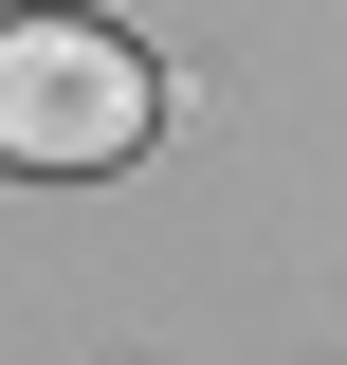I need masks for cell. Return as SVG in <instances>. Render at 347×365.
Wrapping results in <instances>:
<instances>
[{
	"instance_id": "1",
	"label": "cell",
	"mask_w": 347,
	"mask_h": 365,
	"mask_svg": "<svg viewBox=\"0 0 347 365\" xmlns=\"http://www.w3.org/2000/svg\"><path fill=\"white\" fill-rule=\"evenodd\" d=\"M146 110H165L146 37H110V19H0V165L19 182H110L146 146Z\"/></svg>"
}]
</instances>
